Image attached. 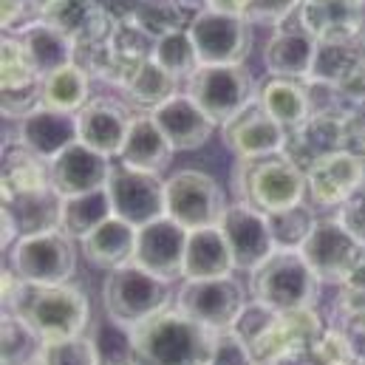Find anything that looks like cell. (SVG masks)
<instances>
[{
	"label": "cell",
	"mask_w": 365,
	"mask_h": 365,
	"mask_svg": "<svg viewBox=\"0 0 365 365\" xmlns=\"http://www.w3.org/2000/svg\"><path fill=\"white\" fill-rule=\"evenodd\" d=\"M212 334L176 306H168L133 326L136 360L142 365H204Z\"/></svg>",
	"instance_id": "7a4b0ae2"
},
{
	"label": "cell",
	"mask_w": 365,
	"mask_h": 365,
	"mask_svg": "<svg viewBox=\"0 0 365 365\" xmlns=\"http://www.w3.org/2000/svg\"><path fill=\"white\" fill-rule=\"evenodd\" d=\"M3 207L14 215L20 238H23V235H34V232H46V230L60 227L63 198L54 190H43V192L17 195L11 201H3Z\"/></svg>",
	"instance_id": "d6a6232c"
},
{
	"label": "cell",
	"mask_w": 365,
	"mask_h": 365,
	"mask_svg": "<svg viewBox=\"0 0 365 365\" xmlns=\"http://www.w3.org/2000/svg\"><path fill=\"white\" fill-rule=\"evenodd\" d=\"M221 136L227 150L235 159H258V156L283 153L289 142V130L258 105V99L250 102L227 125H221Z\"/></svg>",
	"instance_id": "9a60e30c"
},
{
	"label": "cell",
	"mask_w": 365,
	"mask_h": 365,
	"mask_svg": "<svg viewBox=\"0 0 365 365\" xmlns=\"http://www.w3.org/2000/svg\"><path fill=\"white\" fill-rule=\"evenodd\" d=\"M77 238H71L63 227L23 235L11 247V269L20 274L26 283L37 286H60L71 283L74 269H77Z\"/></svg>",
	"instance_id": "8992f818"
},
{
	"label": "cell",
	"mask_w": 365,
	"mask_h": 365,
	"mask_svg": "<svg viewBox=\"0 0 365 365\" xmlns=\"http://www.w3.org/2000/svg\"><path fill=\"white\" fill-rule=\"evenodd\" d=\"M43 340L14 312H3V365H34Z\"/></svg>",
	"instance_id": "74e56055"
},
{
	"label": "cell",
	"mask_w": 365,
	"mask_h": 365,
	"mask_svg": "<svg viewBox=\"0 0 365 365\" xmlns=\"http://www.w3.org/2000/svg\"><path fill=\"white\" fill-rule=\"evenodd\" d=\"M267 221H269L274 252H300V247L306 244V238L312 235V230L317 224V215H314V207L309 201H303L289 210L267 215Z\"/></svg>",
	"instance_id": "e575fe53"
},
{
	"label": "cell",
	"mask_w": 365,
	"mask_h": 365,
	"mask_svg": "<svg viewBox=\"0 0 365 365\" xmlns=\"http://www.w3.org/2000/svg\"><path fill=\"white\" fill-rule=\"evenodd\" d=\"M130 113L122 102L96 96L80 113H77V142L88 145L91 150L102 156H119L128 128H130Z\"/></svg>",
	"instance_id": "d6986e66"
},
{
	"label": "cell",
	"mask_w": 365,
	"mask_h": 365,
	"mask_svg": "<svg viewBox=\"0 0 365 365\" xmlns=\"http://www.w3.org/2000/svg\"><path fill=\"white\" fill-rule=\"evenodd\" d=\"M153 122L159 125V130L165 133V139L170 142V148L179 150H198L210 142V136L215 133V122L187 96L176 93L173 99H168L165 105H159L156 110H150Z\"/></svg>",
	"instance_id": "44dd1931"
},
{
	"label": "cell",
	"mask_w": 365,
	"mask_h": 365,
	"mask_svg": "<svg viewBox=\"0 0 365 365\" xmlns=\"http://www.w3.org/2000/svg\"><path fill=\"white\" fill-rule=\"evenodd\" d=\"M173 306L210 331H227L247 309V292L235 274L184 280L173 297Z\"/></svg>",
	"instance_id": "52a82bcc"
},
{
	"label": "cell",
	"mask_w": 365,
	"mask_h": 365,
	"mask_svg": "<svg viewBox=\"0 0 365 365\" xmlns=\"http://www.w3.org/2000/svg\"><path fill=\"white\" fill-rule=\"evenodd\" d=\"M48 170H51V190L60 198H71V195L102 190L110 179L113 168L108 156L96 153L83 142H74L57 159L48 162Z\"/></svg>",
	"instance_id": "e0dca14e"
},
{
	"label": "cell",
	"mask_w": 365,
	"mask_h": 365,
	"mask_svg": "<svg viewBox=\"0 0 365 365\" xmlns=\"http://www.w3.org/2000/svg\"><path fill=\"white\" fill-rule=\"evenodd\" d=\"M258 105L277 119L286 130L300 128L309 119V93H306V80H283V77H267L258 91H255Z\"/></svg>",
	"instance_id": "83f0119b"
},
{
	"label": "cell",
	"mask_w": 365,
	"mask_h": 365,
	"mask_svg": "<svg viewBox=\"0 0 365 365\" xmlns=\"http://www.w3.org/2000/svg\"><path fill=\"white\" fill-rule=\"evenodd\" d=\"M365 60V43L363 40H343V43H317V54H314V66H312V77L309 80H320V83H331L340 86L357 63Z\"/></svg>",
	"instance_id": "836d02e7"
},
{
	"label": "cell",
	"mask_w": 365,
	"mask_h": 365,
	"mask_svg": "<svg viewBox=\"0 0 365 365\" xmlns=\"http://www.w3.org/2000/svg\"><path fill=\"white\" fill-rule=\"evenodd\" d=\"M360 255V244L340 227L337 218H317L312 235L300 247V258L320 283H343Z\"/></svg>",
	"instance_id": "4fadbf2b"
},
{
	"label": "cell",
	"mask_w": 365,
	"mask_h": 365,
	"mask_svg": "<svg viewBox=\"0 0 365 365\" xmlns=\"http://www.w3.org/2000/svg\"><path fill=\"white\" fill-rule=\"evenodd\" d=\"M170 300H173L170 283L139 269L136 264L108 272L105 283H102L105 317L119 320L125 326H136V323L153 317L156 312L168 309Z\"/></svg>",
	"instance_id": "5b68a950"
},
{
	"label": "cell",
	"mask_w": 365,
	"mask_h": 365,
	"mask_svg": "<svg viewBox=\"0 0 365 365\" xmlns=\"http://www.w3.org/2000/svg\"><path fill=\"white\" fill-rule=\"evenodd\" d=\"M204 9H212V11H230V14H238V3H235V0H204Z\"/></svg>",
	"instance_id": "bcb514c9"
},
{
	"label": "cell",
	"mask_w": 365,
	"mask_h": 365,
	"mask_svg": "<svg viewBox=\"0 0 365 365\" xmlns=\"http://www.w3.org/2000/svg\"><path fill=\"white\" fill-rule=\"evenodd\" d=\"M224 210H227V198L221 184L204 170L187 168L165 182V215L173 218L187 232L218 227Z\"/></svg>",
	"instance_id": "ba28073f"
},
{
	"label": "cell",
	"mask_w": 365,
	"mask_h": 365,
	"mask_svg": "<svg viewBox=\"0 0 365 365\" xmlns=\"http://www.w3.org/2000/svg\"><path fill=\"white\" fill-rule=\"evenodd\" d=\"M346 119H349V113L309 116L300 128L289 130V142H286L283 153L306 170L314 159L334 153V150H346Z\"/></svg>",
	"instance_id": "603a6c76"
},
{
	"label": "cell",
	"mask_w": 365,
	"mask_h": 365,
	"mask_svg": "<svg viewBox=\"0 0 365 365\" xmlns=\"http://www.w3.org/2000/svg\"><path fill=\"white\" fill-rule=\"evenodd\" d=\"M297 6L300 0H252L247 9H244V20L252 26V23H267V26H280L286 23L292 14H297Z\"/></svg>",
	"instance_id": "7bdbcfd3"
},
{
	"label": "cell",
	"mask_w": 365,
	"mask_h": 365,
	"mask_svg": "<svg viewBox=\"0 0 365 365\" xmlns=\"http://www.w3.org/2000/svg\"><path fill=\"white\" fill-rule=\"evenodd\" d=\"M320 280L300 258V252H272L261 267L250 272L252 300L272 312L312 309Z\"/></svg>",
	"instance_id": "277c9868"
},
{
	"label": "cell",
	"mask_w": 365,
	"mask_h": 365,
	"mask_svg": "<svg viewBox=\"0 0 365 365\" xmlns=\"http://www.w3.org/2000/svg\"><path fill=\"white\" fill-rule=\"evenodd\" d=\"M235 201L272 215L306 201V170L292 162L286 153L258 156V159H238L232 173Z\"/></svg>",
	"instance_id": "3957f363"
},
{
	"label": "cell",
	"mask_w": 365,
	"mask_h": 365,
	"mask_svg": "<svg viewBox=\"0 0 365 365\" xmlns=\"http://www.w3.org/2000/svg\"><path fill=\"white\" fill-rule=\"evenodd\" d=\"M184 250H187V230L173 218H159L136 232V252L133 264L145 272L156 274L159 280H179L184 269Z\"/></svg>",
	"instance_id": "2e32d148"
},
{
	"label": "cell",
	"mask_w": 365,
	"mask_h": 365,
	"mask_svg": "<svg viewBox=\"0 0 365 365\" xmlns=\"http://www.w3.org/2000/svg\"><path fill=\"white\" fill-rule=\"evenodd\" d=\"M201 66H244L252 48V29L241 14L201 9L187 29Z\"/></svg>",
	"instance_id": "30bf717a"
},
{
	"label": "cell",
	"mask_w": 365,
	"mask_h": 365,
	"mask_svg": "<svg viewBox=\"0 0 365 365\" xmlns=\"http://www.w3.org/2000/svg\"><path fill=\"white\" fill-rule=\"evenodd\" d=\"M93 349L99 365H130L136 360V349H133V326H125L119 320H99L91 334Z\"/></svg>",
	"instance_id": "8d00e7d4"
},
{
	"label": "cell",
	"mask_w": 365,
	"mask_h": 365,
	"mask_svg": "<svg viewBox=\"0 0 365 365\" xmlns=\"http://www.w3.org/2000/svg\"><path fill=\"white\" fill-rule=\"evenodd\" d=\"M334 218L340 221V227H343L360 247H365V187L360 192H354V195L337 210Z\"/></svg>",
	"instance_id": "ee69618b"
},
{
	"label": "cell",
	"mask_w": 365,
	"mask_h": 365,
	"mask_svg": "<svg viewBox=\"0 0 365 365\" xmlns=\"http://www.w3.org/2000/svg\"><path fill=\"white\" fill-rule=\"evenodd\" d=\"M204 365H207V363H204Z\"/></svg>",
	"instance_id": "681fc988"
},
{
	"label": "cell",
	"mask_w": 365,
	"mask_h": 365,
	"mask_svg": "<svg viewBox=\"0 0 365 365\" xmlns=\"http://www.w3.org/2000/svg\"><path fill=\"white\" fill-rule=\"evenodd\" d=\"M113 215V207H110V198H108V190H93V192H83V195H71V198H63V207H60V227L83 241L88 232H93L99 224H105L108 218Z\"/></svg>",
	"instance_id": "1f68e13d"
},
{
	"label": "cell",
	"mask_w": 365,
	"mask_h": 365,
	"mask_svg": "<svg viewBox=\"0 0 365 365\" xmlns=\"http://www.w3.org/2000/svg\"><path fill=\"white\" fill-rule=\"evenodd\" d=\"M235 272L232 252L227 247V238L221 227H204L187 232V250H184V280H204V277H227Z\"/></svg>",
	"instance_id": "484cf974"
},
{
	"label": "cell",
	"mask_w": 365,
	"mask_h": 365,
	"mask_svg": "<svg viewBox=\"0 0 365 365\" xmlns=\"http://www.w3.org/2000/svg\"><path fill=\"white\" fill-rule=\"evenodd\" d=\"M173 148L165 139V133L159 130V125L153 122V116L142 113L130 119L125 145L119 150V165L130 168V170H142V173H162L168 170L170 159H173Z\"/></svg>",
	"instance_id": "cb8c5ba5"
},
{
	"label": "cell",
	"mask_w": 365,
	"mask_h": 365,
	"mask_svg": "<svg viewBox=\"0 0 365 365\" xmlns=\"http://www.w3.org/2000/svg\"><path fill=\"white\" fill-rule=\"evenodd\" d=\"M317 54V40L303 31V26L280 23L264 46V68L269 77L309 80Z\"/></svg>",
	"instance_id": "7402d4cb"
},
{
	"label": "cell",
	"mask_w": 365,
	"mask_h": 365,
	"mask_svg": "<svg viewBox=\"0 0 365 365\" xmlns=\"http://www.w3.org/2000/svg\"><path fill=\"white\" fill-rule=\"evenodd\" d=\"M192 11L187 9L182 0H139V6L133 9V14L128 17L130 26H136L150 43L176 34V31H187L192 23Z\"/></svg>",
	"instance_id": "4dcf8cb0"
},
{
	"label": "cell",
	"mask_w": 365,
	"mask_h": 365,
	"mask_svg": "<svg viewBox=\"0 0 365 365\" xmlns=\"http://www.w3.org/2000/svg\"><path fill=\"white\" fill-rule=\"evenodd\" d=\"M255 83L244 66H198L187 77V96L215 122L227 125L250 102H255Z\"/></svg>",
	"instance_id": "9c48e42d"
},
{
	"label": "cell",
	"mask_w": 365,
	"mask_h": 365,
	"mask_svg": "<svg viewBox=\"0 0 365 365\" xmlns=\"http://www.w3.org/2000/svg\"><path fill=\"white\" fill-rule=\"evenodd\" d=\"M91 102V74L80 63H68L40 80V105L60 113H80Z\"/></svg>",
	"instance_id": "f1b7e54d"
},
{
	"label": "cell",
	"mask_w": 365,
	"mask_h": 365,
	"mask_svg": "<svg viewBox=\"0 0 365 365\" xmlns=\"http://www.w3.org/2000/svg\"><path fill=\"white\" fill-rule=\"evenodd\" d=\"M34 365H99L91 337H71L57 343H43V351Z\"/></svg>",
	"instance_id": "60d3db41"
},
{
	"label": "cell",
	"mask_w": 365,
	"mask_h": 365,
	"mask_svg": "<svg viewBox=\"0 0 365 365\" xmlns=\"http://www.w3.org/2000/svg\"><path fill=\"white\" fill-rule=\"evenodd\" d=\"M179 93V80L173 74H168L153 57L133 74V80L125 86V96L139 105V108H150L156 110L159 105H165L168 99H173Z\"/></svg>",
	"instance_id": "d590c367"
},
{
	"label": "cell",
	"mask_w": 365,
	"mask_h": 365,
	"mask_svg": "<svg viewBox=\"0 0 365 365\" xmlns=\"http://www.w3.org/2000/svg\"><path fill=\"white\" fill-rule=\"evenodd\" d=\"M6 312H14L20 320H26L43 343L83 337L91 320L88 294L74 283L37 286L23 280Z\"/></svg>",
	"instance_id": "6da1fadb"
},
{
	"label": "cell",
	"mask_w": 365,
	"mask_h": 365,
	"mask_svg": "<svg viewBox=\"0 0 365 365\" xmlns=\"http://www.w3.org/2000/svg\"><path fill=\"white\" fill-rule=\"evenodd\" d=\"M43 190H51L48 162L37 159L20 145H11L3 153V201H11L17 195L43 192Z\"/></svg>",
	"instance_id": "f546056e"
},
{
	"label": "cell",
	"mask_w": 365,
	"mask_h": 365,
	"mask_svg": "<svg viewBox=\"0 0 365 365\" xmlns=\"http://www.w3.org/2000/svg\"><path fill=\"white\" fill-rule=\"evenodd\" d=\"M130 365H142V363H139V360H133V363H130Z\"/></svg>",
	"instance_id": "c3c4849f"
},
{
	"label": "cell",
	"mask_w": 365,
	"mask_h": 365,
	"mask_svg": "<svg viewBox=\"0 0 365 365\" xmlns=\"http://www.w3.org/2000/svg\"><path fill=\"white\" fill-rule=\"evenodd\" d=\"M96 9H102L105 14H110L113 20H128L133 14V9L139 6V0H91Z\"/></svg>",
	"instance_id": "f6af8a7d"
},
{
	"label": "cell",
	"mask_w": 365,
	"mask_h": 365,
	"mask_svg": "<svg viewBox=\"0 0 365 365\" xmlns=\"http://www.w3.org/2000/svg\"><path fill=\"white\" fill-rule=\"evenodd\" d=\"M168 74H173L176 80H187L198 71V54H195V46L190 40L187 31H176V34H168L162 40L153 43V54H150Z\"/></svg>",
	"instance_id": "f35d334b"
},
{
	"label": "cell",
	"mask_w": 365,
	"mask_h": 365,
	"mask_svg": "<svg viewBox=\"0 0 365 365\" xmlns=\"http://www.w3.org/2000/svg\"><path fill=\"white\" fill-rule=\"evenodd\" d=\"M26 51V60L31 63V68L37 71V77L43 80L46 74L74 63V40L66 37L63 31H57L54 26L34 20L31 26H26L20 34H14Z\"/></svg>",
	"instance_id": "4316f807"
},
{
	"label": "cell",
	"mask_w": 365,
	"mask_h": 365,
	"mask_svg": "<svg viewBox=\"0 0 365 365\" xmlns=\"http://www.w3.org/2000/svg\"><path fill=\"white\" fill-rule=\"evenodd\" d=\"M74 142H77V113H60L40 105L17 122L14 145H20L23 150L34 153L43 162L57 159Z\"/></svg>",
	"instance_id": "ac0fdd59"
},
{
	"label": "cell",
	"mask_w": 365,
	"mask_h": 365,
	"mask_svg": "<svg viewBox=\"0 0 365 365\" xmlns=\"http://www.w3.org/2000/svg\"><path fill=\"white\" fill-rule=\"evenodd\" d=\"M136 227L110 215L105 224H99L93 232H88L83 241H80V252L86 255V261L96 267V269H105V272H113L119 267H128L133 264V252H136Z\"/></svg>",
	"instance_id": "d4e9b609"
},
{
	"label": "cell",
	"mask_w": 365,
	"mask_h": 365,
	"mask_svg": "<svg viewBox=\"0 0 365 365\" xmlns=\"http://www.w3.org/2000/svg\"><path fill=\"white\" fill-rule=\"evenodd\" d=\"M218 227H221V232L227 238V247L232 252V264L241 272H252L255 267H261L274 252L267 215L241 204V201L227 204Z\"/></svg>",
	"instance_id": "5bb4252c"
},
{
	"label": "cell",
	"mask_w": 365,
	"mask_h": 365,
	"mask_svg": "<svg viewBox=\"0 0 365 365\" xmlns=\"http://www.w3.org/2000/svg\"><path fill=\"white\" fill-rule=\"evenodd\" d=\"M207 365H255V354H252L250 343L238 331L227 329V331H215L212 334Z\"/></svg>",
	"instance_id": "b9f144b4"
},
{
	"label": "cell",
	"mask_w": 365,
	"mask_h": 365,
	"mask_svg": "<svg viewBox=\"0 0 365 365\" xmlns=\"http://www.w3.org/2000/svg\"><path fill=\"white\" fill-rule=\"evenodd\" d=\"M0 63H3V91H26V88H34L40 86V77L37 71L31 68V63L26 60V51L20 46V40L14 34H3V46H0Z\"/></svg>",
	"instance_id": "ab89813d"
},
{
	"label": "cell",
	"mask_w": 365,
	"mask_h": 365,
	"mask_svg": "<svg viewBox=\"0 0 365 365\" xmlns=\"http://www.w3.org/2000/svg\"><path fill=\"white\" fill-rule=\"evenodd\" d=\"M365 187V159L334 150L306 168V198L312 207L340 210L354 192Z\"/></svg>",
	"instance_id": "7c38bea8"
},
{
	"label": "cell",
	"mask_w": 365,
	"mask_h": 365,
	"mask_svg": "<svg viewBox=\"0 0 365 365\" xmlns=\"http://www.w3.org/2000/svg\"><path fill=\"white\" fill-rule=\"evenodd\" d=\"M113 215L133 224L136 230L165 218V179L130 168H113L105 184Z\"/></svg>",
	"instance_id": "8fae6325"
},
{
	"label": "cell",
	"mask_w": 365,
	"mask_h": 365,
	"mask_svg": "<svg viewBox=\"0 0 365 365\" xmlns=\"http://www.w3.org/2000/svg\"><path fill=\"white\" fill-rule=\"evenodd\" d=\"M365 0H300L297 23L317 43L360 40Z\"/></svg>",
	"instance_id": "ffe728a7"
},
{
	"label": "cell",
	"mask_w": 365,
	"mask_h": 365,
	"mask_svg": "<svg viewBox=\"0 0 365 365\" xmlns=\"http://www.w3.org/2000/svg\"><path fill=\"white\" fill-rule=\"evenodd\" d=\"M29 3H31V9H34V11H37V17H40V14L54 3V0H29Z\"/></svg>",
	"instance_id": "7dc6e473"
}]
</instances>
